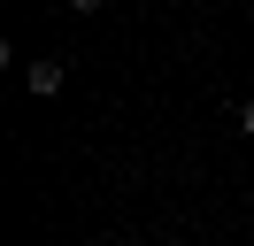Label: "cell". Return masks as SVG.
Wrapping results in <instances>:
<instances>
[{
	"mask_svg": "<svg viewBox=\"0 0 254 246\" xmlns=\"http://www.w3.org/2000/svg\"><path fill=\"white\" fill-rule=\"evenodd\" d=\"M23 85H31L39 100H54V92H62V62H31V69H23Z\"/></svg>",
	"mask_w": 254,
	"mask_h": 246,
	"instance_id": "6da1fadb",
	"label": "cell"
},
{
	"mask_svg": "<svg viewBox=\"0 0 254 246\" xmlns=\"http://www.w3.org/2000/svg\"><path fill=\"white\" fill-rule=\"evenodd\" d=\"M231 123H239V131L254 138V100H239V108H231Z\"/></svg>",
	"mask_w": 254,
	"mask_h": 246,
	"instance_id": "7a4b0ae2",
	"label": "cell"
},
{
	"mask_svg": "<svg viewBox=\"0 0 254 246\" xmlns=\"http://www.w3.org/2000/svg\"><path fill=\"white\" fill-rule=\"evenodd\" d=\"M69 8H77V15H100V8H108V0H69Z\"/></svg>",
	"mask_w": 254,
	"mask_h": 246,
	"instance_id": "3957f363",
	"label": "cell"
}]
</instances>
